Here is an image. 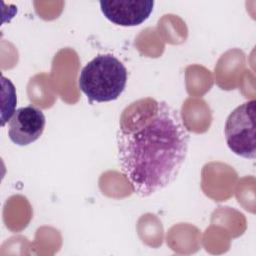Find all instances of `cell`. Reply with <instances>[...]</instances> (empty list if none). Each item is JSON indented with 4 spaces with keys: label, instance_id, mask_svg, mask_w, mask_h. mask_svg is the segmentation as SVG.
Listing matches in <instances>:
<instances>
[{
    "label": "cell",
    "instance_id": "cell-1",
    "mask_svg": "<svg viewBox=\"0 0 256 256\" xmlns=\"http://www.w3.org/2000/svg\"><path fill=\"white\" fill-rule=\"evenodd\" d=\"M189 141L180 112L167 102L146 98L128 106L116 143L121 172L133 192L148 197L169 186L186 160Z\"/></svg>",
    "mask_w": 256,
    "mask_h": 256
},
{
    "label": "cell",
    "instance_id": "cell-2",
    "mask_svg": "<svg viewBox=\"0 0 256 256\" xmlns=\"http://www.w3.org/2000/svg\"><path fill=\"white\" fill-rule=\"evenodd\" d=\"M127 69L112 54H99L81 70L78 85L90 102L116 100L127 83Z\"/></svg>",
    "mask_w": 256,
    "mask_h": 256
},
{
    "label": "cell",
    "instance_id": "cell-3",
    "mask_svg": "<svg viewBox=\"0 0 256 256\" xmlns=\"http://www.w3.org/2000/svg\"><path fill=\"white\" fill-rule=\"evenodd\" d=\"M255 107L254 99L239 105L229 114L224 127L228 148L246 159H255L256 155Z\"/></svg>",
    "mask_w": 256,
    "mask_h": 256
},
{
    "label": "cell",
    "instance_id": "cell-4",
    "mask_svg": "<svg viewBox=\"0 0 256 256\" xmlns=\"http://www.w3.org/2000/svg\"><path fill=\"white\" fill-rule=\"evenodd\" d=\"M46 119L43 111L28 105L18 108L8 125V136L18 146H27L40 138L43 134Z\"/></svg>",
    "mask_w": 256,
    "mask_h": 256
},
{
    "label": "cell",
    "instance_id": "cell-5",
    "mask_svg": "<svg viewBox=\"0 0 256 256\" xmlns=\"http://www.w3.org/2000/svg\"><path fill=\"white\" fill-rule=\"evenodd\" d=\"M153 0H102V14L115 25L138 26L146 21L153 11Z\"/></svg>",
    "mask_w": 256,
    "mask_h": 256
}]
</instances>
